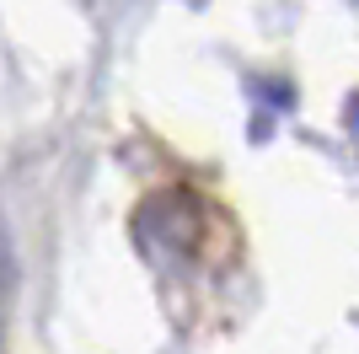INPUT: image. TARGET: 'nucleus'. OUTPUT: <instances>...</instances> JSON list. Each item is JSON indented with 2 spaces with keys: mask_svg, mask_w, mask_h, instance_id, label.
<instances>
[{
  "mask_svg": "<svg viewBox=\"0 0 359 354\" xmlns=\"http://www.w3.org/2000/svg\"><path fill=\"white\" fill-rule=\"evenodd\" d=\"M348 129H354V140H359V97L348 103Z\"/></svg>",
  "mask_w": 359,
  "mask_h": 354,
  "instance_id": "1",
  "label": "nucleus"
}]
</instances>
